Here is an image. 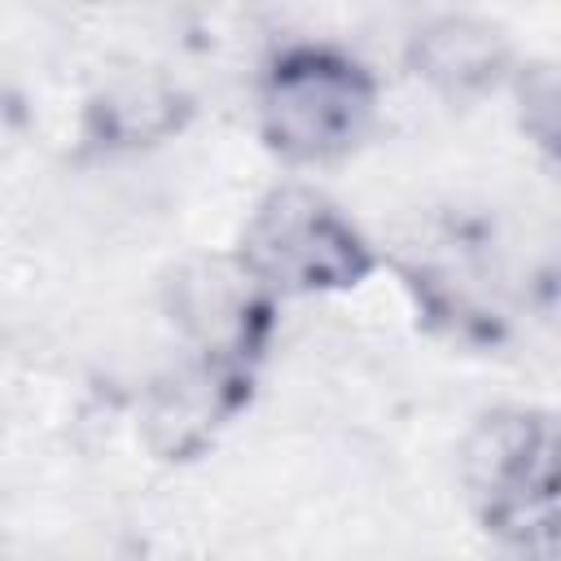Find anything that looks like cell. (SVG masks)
<instances>
[{
	"label": "cell",
	"instance_id": "cell-5",
	"mask_svg": "<svg viewBox=\"0 0 561 561\" xmlns=\"http://www.w3.org/2000/svg\"><path fill=\"white\" fill-rule=\"evenodd\" d=\"M412 70L443 96H478L508 70V39L478 18H438L412 39Z\"/></svg>",
	"mask_w": 561,
	"mask_h": 561
},
{
	"label": "cell",
	"instance_id": "cell-4",
	"mask_svg": "<svg viewBox=\"0 0 561 561\" xmlns=\"http://www.w3.org/2000/svg\"><path fill=\"white\" fill-rule=\"evenodd\" d=\"M245 399H250V364L197 355L188 368L153 386L145 403V443L162 460L197 456Z\"/></svg>",
	"mask_w": 561,
	"mask_h": 561
},
{
	"label": "cell",
	"instance_id": "cell-1",
	"mask_svg": "<svg viewBox=\"0 0 561 561\" xmlns=\"http://www.w3.org/2000/svg\"><path fill=\"white\" fill-rule=\"evenodd\" d=\"M557 421L508 408L478 421L465 443V491L486 535L517 552L557 557Z\"/></svg>",
	"mask_w": 561,
	"mask_h": 561
},
{
	"label": "cell",
	"instance_id": "cell-2",
	"mask_svg": "<svg viewBox=\"0 0 561 561\" xmlns=\"http://www.w3.org/2000/svg\"><path fill=\"white\" fill-rule=\"evenodd\" d=\"M373 105L377 92L359 61L333 48H294L263 79L259 123L280 158L329 162L359 145Z\"/></svg>",
	"mask_w": 561,
	"mask_h": 561
},
{
	"label": "cell",
	"instance_id": "cell-3",
	"mask_svg": "<svg viewBox=\"0 0 561 561\" xmlns=\"http://www.w3.org/2000/svg\"><path fill=\"white\" fill-rule=\"evenodd\" d=\"M241 267L263 289L324 294L373 272L368 241L311 188H276L259 202L241 237Z\"/></svg>",
	"mask_w": 561,
	"mask_h": 561
},
{
	"label": "cell",
	"instance_id": "cell-6",
	"mask_svg": "<svg viewBox=\"0 0 561 561\" xmlns=\"http://www.w3.org/2000/svg\"><path fill=\"white\" fill-rule=\"evenodd\" d=\"M188 105L180 92L158 83H118L88 105V127L105 145H149L184 123Z\"/></svg>",
	"mask_w": 561,
	"mask_h": 561
}]
</instances>
